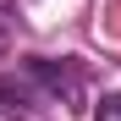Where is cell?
Wrapping results in <instances>:
<instances>
[{
  "label": "cell",
  "mask_w": 121,
  "mask_h": 121,
  "mask_svg": "<svg viewBox=\"0 0 121 121\" xmlns=\"http://www.w3.org/2000/svg\"><path fill=\"white\" fill-rule=\"evenodd\" d=\"M28 77L39 83V94H44V105H60V110H83V99H88V72H83V60H72V55H60V60H28Z\"/></svg>",
  "instance_id": "cell-1"
},
{
  "label": "cell",
  "mask_w": 121,
  "mask_h": 121,
  "mask_svg": "<svg viewBox=\"0 0 121 121\" xmlns=\"http://www.w3.org/2000/svg\"><path fill=\"white\" fill-rule=\"evenodd\" d=\"M0 105H6V110H39V105H44V94H39V83L28 77V66L0 77Z\"/></svg>",
  "instance_id": "cell-2"
},
{
  "label": "cell",
  "mask_w": 121,
  "mask_h": 121,
  "mask_svg": "<svg viewBox=\"0 0 121 121\" xmlns=\"http://www.w3.org/2000/svg\"><path fill=\"white\" fill-rule=\"evenodd\" d=\"M11 28H17V0H0V55L11 44Z\"/></svg>",
  "instance_id": "cell-3"
},
{
  "label": "cell",
  "mask_w": 121,
  "mask_h": 121,
  "mask_svg": "<svg viewBox=\"0 0 121 121\" xmlns=\"http://www.w3.org/2000/svg\"><path fill=\"white\" fill-rule=\"evenodd\" d=\"M94 121H121V94H105L94 105Z\"/></svg>",
  "instance_id": "cell-4"
}]
</instances>
